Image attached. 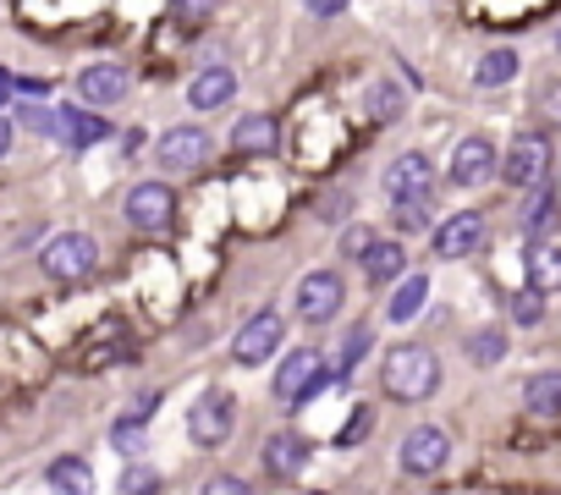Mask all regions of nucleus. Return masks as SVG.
Masks as SVG:
<instances>
[{"label":"nucleus","instance_id":"nucleus-1","mask_svg":"<svg viewBox=\"0 0 561 495\" xmlns=\"http://www.w3.org/2000/svg\"><path fill=\"white\" fill-rule=\"evenodd\" d=\"M380 391L391 402H430L440 391V358L424 342H402L380 358Z\"/></svg>","mask_w":561,"mask_h":495},{"label":"nucleus","instance_id":"nucleus-2","mask_svg":"<svg viewBox=\"0 0 561 495\" xmlns=\"http://www.w3.org/2000/svg\"><path fill=\"white\" fill-rule=\"evenodd\" d=\"M39 270L61 287H78L100 270V242L89 231H56L45 248H39Z\"/></svg>","mask_w":561,"mask_h":495},{"label":"nucleus","instance_id":"nucleus-3","mask_svg":"<svg viewBox=\"0 0 561 495\" xmlns=\"http://www.w3.org/2000/svg\"><path fill=\"white\" fill-rule=\"evenodd\" d=\"M325 385H331V380H325V358H320L314 347H298V353H287V364L275 369L270 396H275L280 407H304V402H314Z\"/></svg>","mask_w":561,"mask_h":495},{"label":"nucleus","instance_id":"nucleus-4","mask_svg":"<svg viewBox=\"0 0 561 495\" xmlns=\"http://www.w3.org/2000/svg\"><path fill=\"white\" fill-rule=\"evenodd\" d=\"M293 303H298V320H304V325H331V320L342 314V303H347L342 270H309V276H298Z\"/></svg>","mask_w":561,"mask_h":495},{"label":"nucleus","instance_id":"nucleus-5","mask_svg":"<svg viewBox=\"0 0 561 495\" xmlns=\"http://www.w3.org/2000/svg\"><path fill=\"white\" fill-rule=\"evenodd\" d=\"M309 462H314V440L298 435V429H270V435L259 440V468H264L270 479H280V484L304 479Z\"/></svg>","mask_w":561,"mask_h":495},{"label":"nucleus","instance_id":"nucleus-6","mask_svg":"<svg viewBox=\"0 0 561 495\" xmlns=\"http://www.w3.org/2000/svg\"><path fill=\"white\" fill-rule=\"evenodd\" d=\"M231 429H237V402H231L226 391H204V396L187 407V440H193V446L215 451V446L231 440Z\"/></svg>","mask_w":561,"mask_h":495},{"label":"nucleus","instance_id":"nucleus-7","mask_svg":"<svg viewBox=\"0 0 561 495\" xmlns=\"http://www.w3.org/2000/svg\"><path fill=\"white\" fill-rule=\"evenodd\" d=\"M397 462H402V473H408V479H435V473L451 462V435H446V429H435V424H413V429L402 435Z\"/></svg>","mask_w":561,"mask_h":495},{"label":"nucleus","instance_id":"nucleus-8","mask_svg":"<svg viewBox=\"0 0 561 495\" xmlns=\"http://www.w3.org/2000/svg\"><path fill=\"white\" fill-rule=\"evenodd\" d=\"M545 176H550V143H545L539 133H517L512 149L501 154V182L517 187V193H528V187H539Z\"/></svg>","mask_w":561,"mask_h":495},{"label":"nucleus","instance_id":"nucleus-9","mask_svg":"<svg viewBox=\"0 0 561 495\" xmlns=\"http://www.w3.org/2000/svg\"><path fill=\"white\" fill-rule=\"evenodd\" d=\"M280 336H287V320H280L275 309H259L242 331H237V342H231V358L242 364V369H259L264 358H275L280 353Z\"/></svg>","mask_w":561,"mask_h":495},{"label":"nucleus","instance_id":"nucleus-10","mask_svg":"<svg viewBox=\"0 0 561 495\" xmlns=\"http://www.w3.org/2000/svg\"><path fill=\"white\" fill-rule=\"evenodd\" d=\"M122 215H127V226L133 231H165L171 220H176V193L165 187V182H138L133 193H127V204H122Z\"/></svg>","mask_w":561,"mask_h":495},{"label":"nucleus","instance_id":"nucleus-11","mask_svg":"<svg viewBox=\"0 0 561 495\" xmlns=\"http://www.w3.org/2000/svg\"><path fill=\"white\" fill-rule=\"evenodd\" d=\"M457 187H484V182H495L501 176V149L484 138V133H473V138H462L457 149H451V171H446Z\"/></svg>","mask_w":561,"mask_h":495},{"label":"nucleus","instance_id":"nucleus-12","mask_svg":"<svg viewBox=\"0 0 561 495\" xmlns=\"http://www.w3.org/2000/svg\"><path fill=\"white\" fill-rule=\"evenodd\" d=\"M484 237H490L484 215L479 209H457V215H446L435 226V260H468V254L484 248Z\"/></svg>","mask_w":561,"mask_h":495},{"label":"nucleus","instance_id":"nucleus-13","mask_svg":"<svg viewBox=\"0 0 561 495\" xmlns=\"http://www.w3.org/2000/svg\"><path fill=\"white\" fill-rule=\"evenodd\" d=\"M209 154H215V143H209L204 127H171V133L154 138V160L165 171H198Z\"/></svg>","mask_w":561,"mask_h":495},{"label":"nucleus","instance_id":"nucleus-14","mask_svg":"<svg viewBox=\"0 0 561 495\" xmlns=\"http://www.w3.org/2000/svg\"><path fill=\"white\" fill-rule=\"evenodd\" d=\"M275 149H280V122H275V116H264V111H248V116H237V127H231V154L270 160Z\"/></svg>","mask_w":561,"mask_h":495},{"label":"nucleus","instance_id":"nucleus-15","mask_svg":"<svg viewBox=\"0 0 561 495\" xmlns=\"http://www.w3.org/2000/svg\"><path fill=\"white\" fill-rule=\"evenodd\" d=\"M127 89H133V78L116 61H94V67L78 72V100L83 105H116V100H127Z\"/></svg>","mask_w":561,"mask_h":495},{"label":"nucleus","instance_id":"nucleus-16","mask_svg":"<svg viewBox=\"0 0 561 495\" xmlns=\"http://www.w3.org/2000/svg\"><path fill=\"white\" fill-rule=\"evenodd\" d=\"M386 193L391 198H419V193H435V165H430V154H397L391 165H386Z\"/></svg>","mask_w":561,"mask_h":495},{"label":"nucleus","instance_id":"nucleus-17","mask_svg":"<svg viewBox=\"0 0 561 495\" xmlns=\"http://www.w3.org/2000/svg\"><path fill=\"white\" fill-rule=\"evenodd\" d=\"M50 138H61L67 149H89V143H105V138H111V122H105V116H89L83 105H61Z\"/></svg>","mask_w":561,"mask_h":495},{"label":"nucleus","instance_id":"nucleus-18","mask_svg":"<svg viewBox=\"0 0 561 495\" xmlns=\"http://www.w3.org/2000/svg\"><path fill=\"white\" fill-rule=\"evenodd\" d=\"M358 265H364V281L369 287H397V276H408V248L397 237H375L369 254Z\"/></svg>","mask_w":561,"mask_h":495},{"label":"nucleus","instance_id":"nucleus-19","mask_svg":"<svg viewBox=\"0 0 561 495\" xmlns=\"http://www.w3.org/2000/svg\"><path fill=\"white\" fill-rule=\"evenodd\" d=\"M237 100V72L231 67H204L193 83H187V105L193 111H220Z\"/></svg>","mask_w":561,"mask_h":495},{"label":"nucleus","instance_id":"nucleus-20","mask_svg":"<svg viewBox=\"0 0 561 495\" xmlns=\"http://www.w3.org/2000/svg\"><path fill=\"white\" fill-rule=\"evenodd\" d=\"M523 270H528V287H534V292L556 298V292H561V248L539 237L534 248H523Z\"/></svg>","mask_w":561,"mask_h":495},{"label":"nucleus","instance_id":"nucleus-21","mask_svg":"<svg viewBox=\"0 0 561 495\" xmlns=\"http://www.w3.org/2000/svg\"><path fill=\"white\" fill-rule=\"evenodd\" d=\"M523 407L534 418H561V369H539L523 380Z\"/></svg>","mask_w":561,"mask_h":495},{"label":"nucleus","instance_id":"nucleus-22","mask_svg":"<svg viewBox=\"0 0 561 495\" xmlns=\"http://www.w3.org/2000/svg\"><path fill=\"white\" fill-rule=\"evenodd\" d=\"M375 347V331L369 325H353L347 336H342V347H336V358L325 364V380L331 385H342V380H353V369H358V358Z\"/></svg>","mask_w":561,"mask_h":495},{"label":"nucleus","instance_id":"nucleus-23","mask_svg":"<svg viewBox=\"0 0 561 495\" xmlns=\"http://www.w3.org/2000/svg\"><path fill=\"white\" fill-rule=\"evenodd\" d=\"M424 303H430V276H397V292H391L386 314H391V325H408Z\"/></svg>","mask_w":561,"mask_h":495},{"label":"nucleus","instance_id":"nucleus-24","mask_svg":"<svg viewBox=\"0 0 561 495\" xmlns=\"http://www.w3.org/2000/svg\"><path fill=\"white\" fill-rule=\"evenodd\" d=\"M364 111H369L380 127H386V122H402V116H408V89H397L391 78H380V83L364 94Z\"/></svg>","mask_w":561,"mask_h":495},{"label":"nucleus","instance_id":"nucleus-25","mask_svg":"<svg viewBox=\"0 0 561 495\" xmlns=\"http://www.w3.org/2000/svg\"><path fill=\"white\" fill-rule=\"evenodd\" d=\"M45 484H50V490H72V495H83V490H94V468H89L83 457H56V462L45 468Z\"/></svg>","mask_w":561,"mask_h":495},{"label":"nucleus","instance_id":"nucleus-26","mask_svg":"<svg viewBox=\"0 0 561 495\" xmlns=\"http://www.w3.org/2000/svg\"><path fill=\"white\" fill-rule=\"evenodd\" d=\"M517 50H490V56H479V67H473V83L479 89H506L512 78H517Z\"/></svg>","mask_w":561,"mask_h":495},{"label":"nucleus","instance_id":"nucleus-27","mask_svg":"<svg viewBox=\"0 0 561 495\" xmlns=\"http://www.w3.org/2000/svg\"><path fill=\"white\" fill-rule=\"evenodd\" d=\"M534 198H528V209H523V226L534 231V237H545V231H556L561 226V209H556V193L539 182V187H528Z\"/></svg>","mask_w":561,"mask_h":495},{"label":"nucleus","instance_id":"nucleus-28","mask_svg":"<svg viewBox=\"0 0 561 495\" xmlns=\"http://www.w3.org/2000/svg\"><path fill=\"white\" fill-rule=\"evenodd\" d=\"M506 347H512V342H506V331H501V325H484V331H473V336H468V364L490 369V364H501V358H506Z\"/></svg>","mask_w":561,"mask_h":495},{"label":"nucleus","instance_id":"nucleus-29","mask_svg":"<svg viewBox=\"0 0 561 495\" xmlns=\"http://www.w3.org/2000/svg\"><path fill=\"white\" fill-rule=\"evenodd\" d=\"M430 204H435V193L391 198V209H397V231H424V226H430Z\"/></svg>","mask_w":561,"mask_h":495},{"label":"nucleus","instance_id":"nucleus-30","mask_svg":"<svg viewBox=\"0 0 561 495\" xmlns=\"http://www.w3.org/2000/svg\"><path fill=\"white\" fill-rule=\"evenodd\" d=\"M369 435H375V407H369V402H358V407L347 413V424L336 429V446L347 451V446H364Z\"/></svg>","mask_w":561,"mask_h":495},{"label":"nucleus","instance_id":"nucleus-31","mask_svg":"<svg viewBox=\"0 0 561 495\" xmlns=\"http://www.w3.org/2000/svg\"><path fill=\"white\" fill-rule=\"evenodd\" d=\"M369 242H375V226L347 220V226H342V237H336V254H342V260H364V254H369Z\"/></svg>","mask_w":561,"mask_h":495},{"label":"nucleus","instance_id":"nucleus-32","mask_svg":"<svg viewBox=\"0 0 561 495\" xmlns=\"http://www.w3.org/2000/svg\"><path fill=\"white\" fill-rule=\"evenodd\" d=\"M539 320H545V292H534V287L512 292V325H539Z\"/></svg>","mask_w":561,"mask_h":495},{"label":"nucleus","instance_id":"nucleus-33","mask_svg":"<svg viewBox=\"0 0 561 495\" xmlns=\"http://www.w3.org/2000/svg\"><path fill=\"white\" fill-rule=\"evenodd\" d=\"M111 446H116V451H127V457H138V451H144V418H133V413H127V418L111 429Z\"/></svg>","mask_w":561,"mask_h":495},{"label":"nucleus","instance_id":"nucleus-34","mask_svg":"<svg viewBox=\"0 0 561 495\" xmlns=\"http://www.w3.org/2000/svg\"><path fill=\"white\" fill-rule=\"evenodd\" d=\"M215 7H220V0H171L176 23H187V28H204V23L215 18Z\"/></svg>","mask_w":561,"mask_h":495},{"label":"nucleus","instance_id":"nucleus-35","mask_svg":"<svg viewBox=\"0 0 561 495\" xmlns=\"http://www.w3.org/2000/svg\"><path fill=\"white\" fill-rule=\"evenodd\" d=\"M353 204H358V198H353L347 187H331V193L314 204V215H320V220H347V215H353Z\"/></svg>","mask_w":561,"mask_h":495},{"label":"nucleus","instance_id":"nucleus-36","mask_svg":"<svg viewBox=\"0 0 561 495\" xmlns=\"http://www.w3.org/2000/svg\"><path fill=\"white\" fill-rule=\"evenodd\" d=\"M18 122L34 127V133H50V127H56V111H45V105H18Z\"/></svg>","mask_w":561,"mask_h":495},{"label":"nucleus","instance_id":"nucleus-37","mask_svg":"<svg viewBox=\"0 0 561 495\" xmlns=\"http://www.w3.org/2000/svg\"><path fill=\"white\" fill-rule=\"evenodd\" d=\"M116 484H122V490H160V473H149L144 462H133V468H127Z\"/></svg>","mask_w":561,"mask_h":495},{"label":"nucleus","instance_id":"nucleus-38","mask_svg":"<svg viewBox=\"0 0 561 495\" xmlns=\"http://www.w3.org/2000/svg\"><path fill=\"white\" fill-rule=\"evenodd\" d=\"M539 116H545L550 127H561V83H550V89L539 94Z\"/></svg>","mask_w":561,"mask_h":495},{"label":"nucleus","instance_id":"nucleus-39","mask_svg":"<svg viewBox=\"0 0 561 495\" xmlns=\"http://www.w3.org/2000/svg\"><path fill=\"white\" fill-rule=\"evenodd\" d=\"M304 7H309V18H320V23H331V18H342V12L353 7V0H304Z\"/></svg>","mask_w":561,"mask_h":495},{"label":"nucleus","instance_id":"nucleus-40","mask_svg":"<svg viewBox=\"0 0 561 495\" xmlns=\"http://www.w3.org/2000/svg\"><path fill=\"white\" fill-rule=\"evenodd\" d=\"M204 490H209V495H242L248 484H242V479H226V473H220V479H209Z\"/></svg>","mask_w":561,"mask_h":495},{"label":"nucleus","instance_id":"nucleus-41","mask_svg":"<svg viewBox=\"0 0 561 495\" xmlns=\"http://www.w3.org/2000/svg\"><path fill=\"white\" fill-rule=\"evenodd\" d=\"M12 154V116H0V160Z\"/></svg>","mask_w":561,"mask_h":495},{"label":"nucleus","instance_id":"nucleus-42","mask_svg":"<svg viewBox=\"0 0 561 495\" xmlns=\"http://www.w3.org/2000/svg\"><path fill=\"white\" fill-rule=\"evenodd\" d=\"M556 50H561V28H556Z\"/></svg>","mask_w":561,"mask_h":495}]
</instances>
